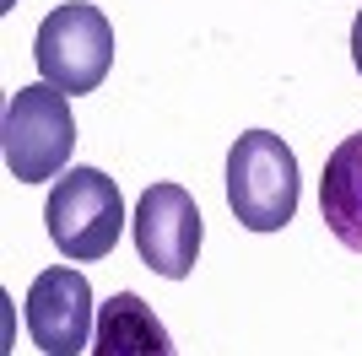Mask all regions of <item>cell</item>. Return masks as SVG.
Listing matches in <instances>:
<instances>
[{
	"instance_id": "obj_1",
	"label": "cell",
	"mask_w": 362,
	"mask_h": 356,
	"mask_svg": "<svg viewBox=\"0 0 362 356\" xmlns=\"http://www.w3.org/2000/svg\"><path fill=\"white\" fill-rule=\"evenodd\" d=\"M227 206L249 232H281L298 216V157L276 130H243L233 141Z\"/></svg>"
},
{
	"instance_id": "obj_2",
	"label": "cell",
	"mask_w": 362,
	"mask_h": 356,
	"mask_svg": "<svg viewBox=\"0 0 362 356\" xmlns=\"http://www.w3.org/2000/svg\"><path fill=\"white\" fill-rule=\"evenodd\" d=\"M44 222L65 259L92 265L108 259L124 232V194L103 167H65L44 200Z\"/></svg>"
},
{
	"instance_id": "obj_3",
	"label": "cell",
	"mask_w": 362,
	"mask_h": 356,
	"mask_svg": "<svg viewBox=\"0 0 362 356\" xmlns=\"http://www.w3.org/2000/svg\"><path fill=\"white\" fill-rule=\"evenodd\" d=\"M0 146H6V167L22 184H44L60 178L65 162L76 151V119H71V97L49 81L11 92L6 103V124H0Z\"/></svg>"
},
{
	"instance_id": "obj_4",
	"label": "cell",
	"mask_w": 362,
	"mask_h": 356,
	"mask_svg": "<svg viewBox=\"0 0 362 356\" xmlns=\"http://www.w3.org/2000/svg\"><path fill=\"white\" fill-rule=\"evenodd\" d=\"M33 59H38V76L49 87H60L65 97L98 92L108 65H114V28L98 6L65 0L44 16V28L33 38Z\"/></svg>"
},
{
	"instance_id": "obj_5",
	"label": "cell",
	"mask_w": 362,
	"mask_h": 356,
	"mask_svg": "<svg viewBox=\"0 0 362 356\" xmlns=\"http://www.w3.org/2000/svg\"><path fill=\"white\" fill-rule=\"evenodd\" d=\"M136 254L141 265L168 275V281H184L200 259V206L184 184H151L136 206Z\"/></svg>"
},
{
	"instance_id": "obj_6",
	"label": "cell",
	"mask_w": 362,
	"mask_h": 356,
	"mask_svg": "<svg viewBox=\"0 0 362 356\" xmlns=\"http://www.w3.org/2000/svg\"><path fill=\"white\" fill-rule=\"evenodd\" d=\"M22 319H28V335L44 356H76L87 351L92 335H98V302H92V286L81 270H44L38 281L22 297Z\"/></svg>"
},
{
	"instance_id": "obj_7",
	"label": "cell",
	"mask_w": 362,
	"mask_h": 356,
	"mask_svg": "<svg viewBox=\"0 0 362 356\" xmlns=\"http://www.w3.org/2000/svg\"><path fill=\"white\" fill-rule=\"evenodd\" d=\"M319 216L335 232V243L362 254V130L346 135L341 146L325 157L319 178Z\"/></svg>"
},
{
	"instance_id": "obj_8",
	"label": "cell",
	"mask_w": 362,
	"mask_h": 356,
	"mask_svg": "<svg viewBox=\"0 0 362 356\" xmlns=\"http://www.w3.org/2000/svg\"><path fill=\"white\" fill-rule=\"evenodd\" d=\"M92 356H179V351H173L168 324L141 302L136 292H114L103 308H98Z\"/></svg>"
},
{
	"instance_id": "obj_9",
	"label": "cell",
	"mask_w": 362,
	"mask_h": 356,
	"mask_svg": "<svg viewBox=\"0 0 362 356\" xmlns=\"http://www.w3.org/2000/svg\"><path fill=\"white\" fill-rule=\"evenodd\" d=\"M351 59H357V76H362V11H357V22H351Z\"/></svg>"
}]
</instances>
